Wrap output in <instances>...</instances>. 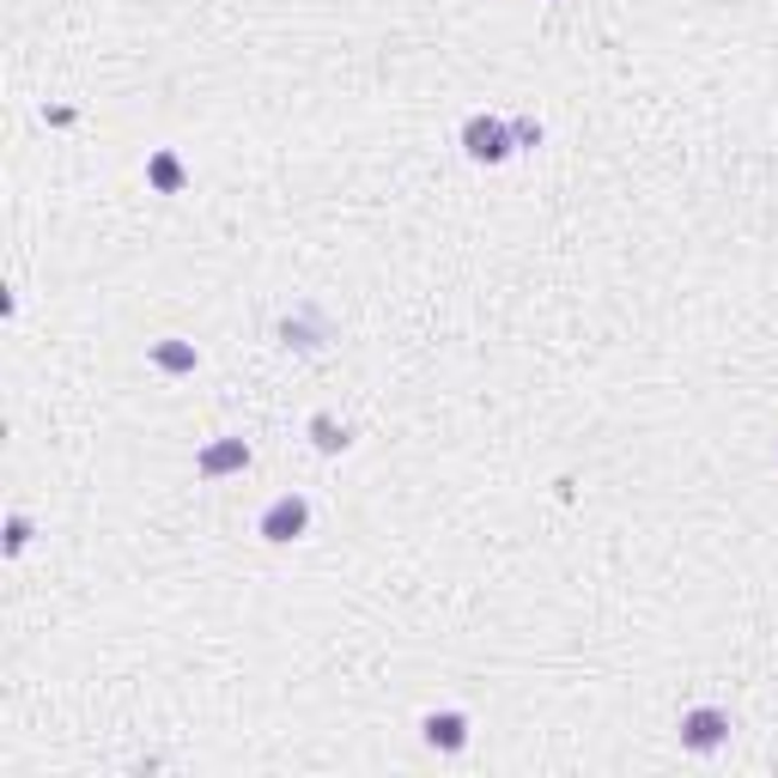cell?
I'll use <instances>...</instances> for the list:
<instances>
[{
    "mask_svg": "<svg viewBox=\"0 0 778 778\" xmlns=\"http://www.w3.org/2000/svg\"><path fill=\"white\" fill-rule=\"evenodd\" d=\"M730 742V712H717V705H693V712L681 717V748H693V754H712V748Z\"/></svg>",
    "mask_w": 778,
    "mask_h": 778,
    "instance_id": "obj_1",
    "label": "cell"
},
{
    "mask_svg": "<svg viewBox=\"0 0 778 778\" xmlns=\"http://www.w3.org/2000/svg\"><path fill=\"white\" fill-rule=\"evenodd\" d=\"M310 523V505L298 499V493H286V499H275L268 511H262V541H275V548H286V541H298Z\"/></svg>",
    "mask_w": 778,
    "mask_h": 778,
    "instance_id": "obj_2",
    "label": "cell"
},
{
    "mask_svg": "<svg viewBox=\"0 0 778 778\" xmlns=\"http://www.w3.org/2000/svg\"><path fill=\"white\" fill-rule=\"evenodd\" d=\"M462 146H469L474 165H499V158L511 153V128L493 123V116H469V128H462Z\"/></svg>",
    "mask_w": 778,
    "mask_h": 778,
    "instance_id": "obj_3",
    "label": "cell"
},
{
    "mask_svg": "<svg viewBox=\"0 0 778 778\" xmlns=\"http://www.w3.org/2000/svg\"><path fill=\"white\" fill-rule=\"evenodd\" d=\"M238 469H250L244 438H226V444H214V450H201V474H207V481H214V474H238Z\"/></svg>",
    "mask_w": 778,
    "mask_h": 778,
    "instance_id": "obj_4",
    "label": "cell"
},
{
    "mask_svg": "<svg viewBox=\"0 0 778 778\" xmlns=\"http://www.w3.org/2000/svg\"><path fill=\"white\" fill-rule=\"evenodd\" d=\"M426 742L444 748V754H457V748L469 742V717H462V712H432L426 717Z\"/></svg>",
    "mask_w": 778,
    "mask_h": 778,
    "instance_id": "obj_5",
    "label": "cell"
},
{
    "mask_svg": "<svg viewBox=\"0 0 778 778\" xmlns=\"http://www.w3.org/2000/svg\"><path fill=\"white\" fill-rule=\"evenodd\" d=\"M153 359H158L165 371H195V347H177V341H158Z\"/></svg>",
    "mask_w": 778,
    "mask_h": 778,
    "instance_id": "obj_6",
    "label": "cell"
},
{
    "mask_svg": "<svg viewBox=\"0 0 778 778\" xmlns=\"http://www.w3.org/2000/svg\"><path fill=\"white\" fill-rule=\"evenodd\" d=\"M310 432H317L322 450H347V432H341L335 420H329V413H317V420H310Z\"/></svg>",
    "mask_w": 778,
    "mask_h": 778,
    "instance_id": "obj_7",
    "label": "cell"
},
{
    "mask_svg": "<svg viewBox=\"0 0 778 778\" xmlns=\"http://www.w3.org/2000/svg\"><path fill=\"white\" fill-rule=\"evenodd\" d=\"M153 183H158V189H177V183H183V165H177L170 153H158V158H153Z\"/></svg>",
    "mask_w": 778,
    "mask_h": 778,
    "instance_id": "obj_8",
    "label": "cell"
},
{
    "mask_svg": "<svg viewBox=\"0 0 778 778\" xmlns=\"http://www.w3.org/2000/svg\"><path fill=\"white\" fill-rule=\"evenodd\" d=\"M511 140H518V146H535V140H541V123H530V116L511 123Z\"/></svg>",
    "mask_w": 778,
    "mask_h": 778,
    "instance_id": "obj_9",
    "label": "cell"
}]
</instances>
